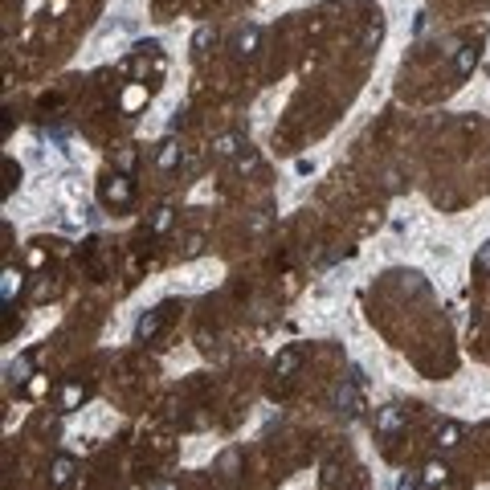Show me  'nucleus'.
Instances as JSON below:
<instances>
[{
    "instance_id": "15",
    "label": "nucleus",
    "mask_w": 490,
    "mask_h": 490,
    "mask_svg": "<svg viewBox=\"0 0 490 490\" xmlns=\"http://www.w3.org/2000/svg\"><path fill=\"white\" fill-rule=\"evenodd\" d=\"M217 470H221L225 478H237V470H241V454H237V449H225V454H221V462H217Z\"/></svg>"
},
{
    "instance_id": "18",
    "label": "nucleus",
    "mask_w": 490,
    "mask_h": 490,
    "mask_svg": "<svg viewBox=\"0 0 490 490\" xmlns=\"http://www.w3.org/2000/svg\"><path fill=\"white\" fill-rule=\"evenodd\" d=\"M131 168H135V151L123 147V151H118V172H131Z\"/></svg>"
},
{
    "instance_id": "22",
    "label": "nucleus",
    "mask_w": 490,
    "mask_h": 490,
    "mask_svg": "<svg viewBox=\"0 0 490 490\" xmlns=\"http://www.w3.org/2000/svg\"><path fill=\"white\" fill-rule=\"evenodd\" d=\"M397 490H417V478H413V474H400V478H397Z\"/></svg>"
},
{
    "instance_id": "11",
    "label": "nucleus",
    "mask_w": 490,
    "mask_h": 490,
    "mask_svg": "<svg viewBox=\"0 0 490 490\" xmlns=\"http://www.w3.org/2000/svg\"><path fill=\"white\" fill-rule=\"evenodd\" d=\"M156 163H160L163 172H172V168L180 163V143H176V139H163V143H160V156H156Z\"/></svg>"
},
{
    "instance_id": "20",
    "label": "nucleus",
    "mask_w": 490,
    "mask_h": 490,
    "mask_svg": "<svg viewBox=\"0 0 490 490\" xmlns=\"http://www.w3.org/2000/svg\"><path fill=\"white\" fill-rule=\"evenodd\" d=\"M200 250H205V237H200V233H192V237H188V257H196Z\"/></svg>"
},
{
    "instance_id": "3",
    "label": "nucleus",
    "mask_w": 490,
    "mask_h": 490,
    "mask_svg": "<svg viewBox=\"0 0 490 490\" xmlns=\"http://www.w3.org/2000/svg\"><path fill=\"white\" fill-rule=\"evenodd\" d=\"M400 429H404V409L388 404V409L376 413V433H380V437H397Z\"/></svg>"
},
{
    "instance_id": "16",
    "label": "nucleus",
    "mask_w": 490,
    "mask_h": 490,
    "mask_svg": "<svg viewBox=\"0 0 490 490\" xmlns=\"http://www.w3.org/2000/svg\"><path fill=\"white\" fill-rule=\"evenodd\" d=\"M257 41H261V33H257V29H245V33H237V53H254Z\"/></svg>"
},
{
    "instance_id": "17",
    "label": "nucleus",
    "mask_w": 490,
    "mask_h": 490,
    "mask_svg": "<svg viewBox=\"0 0 490 490\" xmlns=\"http://www.w3.org/2000/svg\"><path fill=\"white\" fill-rule=\"evenodd\" d=\"M168 229H172V209H160L151 221V233H168Z\"/></svg>"
},
{
    "instance_id": "6",
    "label": "nucleus",
    "mask_w": 490,
    "mask_h": 490,
    "mask_svg": "<svg viewBox=\"0 0 490 490\" xmlns=\"http://www.w3.org/2000/svg\"><path fill=\"white\" fill-rule=\"evenodd\" d=\"M474 66H478V46H462L454 57V78H470Z\"/></svg>"
},
{
    "instance_id": "10",
    "label": "nucleus",
    "mask_w": 490,
    "mask_h": 490,
    "mask_svg": "<svg viewBox=\"0 0 490 490\" xmlns=\"http://www.w3.org/2000/svg\"><path fill=\"white\" fill-rule=\"evenodd\" d=\"M445 478H449V466L445 462H429V466L421 470V486H445Z\"/></svg>"
},
{
    "instance_id": "7",
    "label": "nucleus",
    "mask_w": 490,
    "mask_h": 490,
    "mask_svg": "<svg viewBox=\"0 0 490 490\" xmlns=\"http://www.w3.org/2000/svg\"><path fill=\"white\" fill-rule=\"evenodd\" d=\"M299 364H303V351H299V348L278 351V360H274V376H294V372H299Z\"/></svg>"
},
{
    "instance_id": "5",
    "label": "nucleus",
    "mask_w": 490,
    "mask_h": 490,
    "mask_svg": "<svg viewBox=\"0 0 490 490\" xmlns=\"http://www.w3.org/2000/svg\"><path fill=\"white\" fill-rule=\"evenodd\" d=\"M74 470H78V466H74V458H70V454H62V458L49 466V482H53L57 490H66L74 482Z\"/></svg>"
},
{
    "instance_id": "19",
    "label": "nucleus",
    "mask_w": 490,
    "mask_h": 490,
    "mask_svg": "<svg viewBox=\"0 0 490 490\" xmlns=\"http://www.w3.org/2000/svg\"><path fill=\"white\" fill-rule=\"evenodd\" d=\"M474 266H478V270H490V241L478 250V254H474Z\"/></svg>"
},
{
    "instance_id": "2",
    "label": "nucleus",
    "mask_w": 490,
    "mask_h": 490,
    "mask_svg": "<svg viewBox=\"0 0 490 490\" xmlns=\"http://www.w3.org/2000/svg\"><path fill=\"white\" fill-rule=\"evenodd\" d=\"M335 409L343 413V417H360V409H364V400H360V384L355 380H343L339 388H335Z\"/></svg>"
},
{
    "instance_id": "21",
    "label": "nucleus",
    "mask_w": 490,
    "mask_h": 490,
    "mask_svg": "<svg viewBox=\"0 0 490 490\" xmlns=\"http://www.w3.org/2000/svg\"><path fill=\"white\" fill-rule=\"evenodd\" d=\"M209 37H212V29L205 25V29H196V41H192V46H196V49H205V46H209Z\"/></svg>"
},
{
    "instance_id": "1",
    "label": "nucleus",
    "mask_w": 490,
    "mask_h": 490,
    "mask_svg": "<svg viewBox=\"0 0 490 490\" xmlns=\"http://www.w3.org/2000/svg\"><path fill=\"white\" fill-rule=\"evenodd\" d=\"M98 196H102V205H111V209H127V205L135 200V184H131V176H127V172H115V176H107V180H102Z\"/></svg>"
},
{
    "instance_id": "4",
    "label": "nucleus",
    "mask_w": 490,
    "mask_h": 490,
    "mask_svg": "<svg viewBox=\"0 0 490 490\" xmlns=\"http://www.w3.org/2000/svg\"><path fill=\"white\" fill-rule=\"evenodd\" d=\"M163 315H168V306H156V311H147V315H139V323H135V339H156L163 327Z\"/></svg>"
},
{
    "instance_id": "12",
    "label": "nucleus",
    "mask_w": 490,
    "mask_h": 490,
    "mask_svg": "<svg viewBox=\"0 0 490 490\" xmlns=\"http://www.w3.org/2000/svg\"><path fill=\"white\" fill-rule=\"evenodd\" d=\"M458 442H462V425H458V421H445L442 429H437V445H442V449H454Z\"/></svg>"
},
{
    "instance_id": "8",
    "label": "nucleus",
    "mask_w": 490,
    "mask_h": 490,
    "mask_svg": "<svg viewBox=\"0 0 490 490\" xmlns=\"http://www.w3.org/2000/svg\"><path fill=\"white\" fill-rule=\"evenodd\" d=\"M4 376H8V384H25V380L33 376V360H29V355H17V360H8Z\"/></svg>"
},
{
    "instance_id": "13",
    "label": "nucleus",
    "mask_w": 490,
    "mask_h": 490,
    "mask_svg": "<svg viewBox=\"0 0 490 490\" xmlns=\"http://www.w3.org/2000/svg\"><path fill=\"white\" fill-rule=\"evenodd\" d=\"M17 290H21V274L8 266V270L0 274V294H4V303H13V299H17Z\"/></svg>"
},
{
    "instance_id": "23",
    "label": "nucleus",
    "mask_w": 490,
    "mask_h": 490,
    "mask_svg": "<svg viewBox=\"0 0 490 490\" xmlns=\"http://www.w3.org/2000/svg\"><path fill=\"white\" fill-rule=\"evenodd\" d=\"M160 490H180V486H176V482H163V486Z\"/></svg>"
},
{
    "instance_id": "9",
    "label": "nucleus",
    "mask_w": 490,
    "mask_h": 490,
    "mask_svg": "<svg viewBox=\"0 0 490 490\" xmlns=\"http://www.w3.org/2000/svg\"><path fill=\"white\" fill-rule=\"evenodd\" d=\"M86 400V388L78 384V380H70V384H62V413H74L78 404Z\"/></svg>"
},
{
    "instance_id": "14",
    "label": "nucleus",
    "mask_w": 490,
    "mask_h": 490,
    "mask_svg": "<svg viewBox=\"0 0 490 490\" xmlns=\"http://www.w3.org/2000/svg\"><path fill=\"white\" fill-rule=\"evenodd\" d=\"M212 151H217L221 160H237V151H241V135H221V139L212 143Z\"/></svg>"
}]
</instances>
